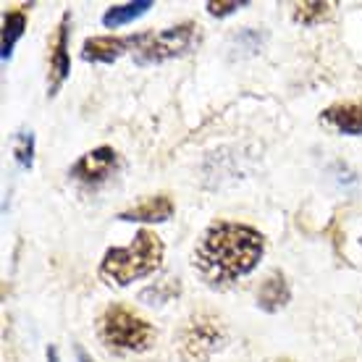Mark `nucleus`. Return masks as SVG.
I'll list each match as a JSON object with an SVG mask.
<instances>
[{"label":"nucleus","mask_w":362,"mask_h":362,"mask_svg":"<svg viewBox=\"0 0 362 362\" xmlns=\"http://www.w3.org/2000/svg\"><path fill=\"white\" fill-rule=\"evenodd\" d=\"M265 236L250 223L213 221L192 250V271L208 289L223 291L260 265Z\"/></svg>","instance_id":"1"},{"label":"nucleus","mask_w":362,"mask_h":362,"mask_svg":"<svg viewBox=\"0 0 362 362\" xmlns=\"http://www.w3.org/2000/svg\"><path fill=\"white\" fill-rule=\"evenodd\" d=\"M165 245L163 239L150 231V228H139L134 242L127 247H110L108 252L100 260V279L113 286H129L139 279L153 276L160 271L163 265Z\"/></svg>","instance_id":"2"},{"label":"nucleus","mask_w":362,"mask_h":362,"mask_svg":"<svg viewBox=\"0 0 362 362\" xmlns=\"http://www.w3.org/2000/svg\"><path fill=\"white\" fill-rule=\"evenodd\" d=\"M98 336L105 346L121 352H147L158 341V331L150 320L121 302H110L98 315Z\"/></svg>","instance_id":"3"},{"label":"nucleus","mask_w":362,"mask_h":362,"mask_svg":"<svg viewBox=\"0 0 362 362\" xmlns=\"http://www.w3.org/2000/svg\"><path fill=\"white\" fill-rule=\"evenodd\" d=\"M202 32L194 21H181L163 32H147L145 42L134 50L136 66H158L173 58H184L199 45Z\"/></svg>","instance_id":"4"},{"label":"nucleus","mask_w":362,"mask_h":362,"mask_svg":"<svg viewBox=\"0 0 362 362\" xmlns=\"http://www.w3.org/2000/svg\"><path fill=\"white\" fill-rule=\"evenodd\" d=\"M226 344V328L213 313H192L179 331V352L187 362H208Z\"/></svg>","instance_id":"5"},{"label":"nucleus","mask_w":362,"mask_h":362,"mask_svg":"<svg viewBox=\"0 0 362 362\" xmlns=\"http://www.w3.org/2000/svg\"><path fill=\"white\" fill-rule=\"evenodd\" d=\"M71 76V13L66 11L53 37H50V61H47V98H55L66 79Z\"/></svg>","instance_id":"6"},{"label":"nucleus","mask_w":362,"mask_h":362,"mask_svg":"<svg viewBox=\"0 0 362 362\" xmlns=\"http://www.w3.org/2000/svg\"><path fill=\"white\" fill-rule=\"evenodd\" d=\"M118 168V153L108 145H100L90 153H84L76 163L69 168V176H71L76 184L82 187H100L103 181H108Z\"/></svg>","instance_id":"7"},{"label":"nucleus","mask_w":362,"mask_h":362,"mask_svg":"<svg viewBox=\"0 0 362 362\" xmlns=\"http://www.w3.org/2000/svg\"><path fill=\"white\" fill-rule=\"evenodd\" d=\"M147 32L139 35H100L84 40L82 61L87 64H116L121 55L134 53L136 47L145 42Z\"/></svg>","instance_id":"8"},{"label":"nucleus","mask_w":362,"mask_h":362,"mask_svg":"<svg viewBox=\"0 0 362 362\" xmlns=\"http://www.w3.org/2000/svg\"><path fill=\"white\" fill-rule=\"evenodd\" d=\"M173 213H176V205L168 194H150L132 208L121 210L116 218L124 223H165L173 218Z\"/></svg>","instance_id":"9"},{"label":"nucleus","mask_w":362,"mask_h":362,"mask_svg":"<svg viewBox=\"0 0 362 362\" xmlns=\"http://www.w3.org/2000/svg\"><path fill=\"white\" fill-rule=\"evenodd\" d=\"M320 121L336 134L344 136H362V103L349 100V103H334L320 113Z\"/></svg>","instance_id":"10"},{"label":"nucleus","mask_w":362,"mask_h":362,"mask_svg":"<svg viewBox=\"0 0 362 362\" xmlns=\"http://www.w3.org/2000/svg\"><path fill=\"white\" fill-rule=\"evenodd\" d=\"M291 299V289H289V281L281 271H273L268 279L260 284V289H257V308L273 315V313H279L289 305Z\"/></svg>","instance_id":"11"},{"label":"nucleus","mask_w":362,"mask_h":362,"mask_svg":"<svg viewBox=\"0 0 362 362\" xmlns=\"http://www.w3.org/2000/svg\"><path fill=\"white\" fill-rule=\"evenodd\" d=\"M153 0H134V3H121V6H110L105 13H103V27L105 29H118L127 27L136 18H142L147 11L153 8Z\"/></svg>","instance_id":"12"},{"label":"nucleus","mask_w":362,"mask_h":362,"mask_svg":"<svg viewBox=\"0 0 362 362\" xmlns=\"http://www.w3.org/2000/svg\"><path fill=\"white\" fill-rule=\"evenodd\" d=\"M265 45V32H257L252 27H245L234 32L231 40H228V58L236 61V58H250V55H257Z\"/></svg>","instance_id":"13"},{"label":"nucleus","mask_w":362,"mask_h":362,"mask_svg":"<svg viewBox=\"0 0 362 362\" xmlns=\"http://www.w3.org/2000/svg\"><path fill=\"white\" fill-rule=\"evenodd\" d=\"M24 29H27V11H8L6 18H3V42H0L3 66L13 58V47L24 37Z\"/></svg>","instance_id":"14"},{"label":"nucleus","mask_w":362,"mask_h":362,"mask_svg":"<svg viewBox=\"0 0 362 362\" xmlns=\"http://www.w3.org/2000/svg\"><path fill=\"white\" fill-rule=\"evenodd\" d=\"M331 13H334V3L310 0V3H297L294 11H291V18H294V24H302V27H317V24H323Z\"/></svg>","instance_id":"15"},{"label":"nucleus","mask_w":362,"mask_h":362,"mask_svg":"<svg viewBox=\"0 0 362 362\" xmlns=\"http://www.w3.org/2000/svg\"><path fill=\"white\" fill-rule=\"evenodd\" d=\"M13 158L16 163L29 171L35 165V134L32 132H18L16 139H13Z\"/></svg>","instance_id":"16"},{"label":"nucleus","mask_w":362,"mask_h":362,"mask_svg":"<svg viewBox=\"0 0 362 362\" xmlns=\"http://www.w3.org/2000/svg\"><path fill=\"white\" fill-rule=\"evenodd\" d=\"M250 6V0H208L205 3V11H208L213 18H226L236 11H242Z\"/></svg>","instance_id":"17"},{"label":"nucleus","mask_w":362,"mask_h":362,"mask_svg":"<svg viewBox=\"0 0 362 362\" xmlns=\"http://www.w3.org/2000/svg\"><path fill=\"white\" fill-rule=\"evenodd\" d=\"M76 360H79V362H95L90 354L84 352V346H79V344H76Z\"/></svg>","instance_id":"18"},{"label":"nucleus","mask_w":362,"mask_h":362,"mask_svg":"<svg viewBox=\"0 0 362 362\" xmlns=\"http://www.w3.org/2000/svg\"><path fill=\"white\" fill-rule=\"evenodd\" d=\"M47 362H58V346L47 344Z\"/></svg>","instance_id":"19"},{"label":"nucleus","mask_w":362,"mask_h":362,"mask_svg":"<svg viewBox=\"0 0 362 362\" xmlns=\"http://www.w3.org/2000/svg\"><path fill=\"white\" fill-rule=\"evenodd\" d=\"M276 362H294V360H289V357H281V360H276Z\"/></svg>","instance_id":"20"}]
</instances>
